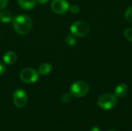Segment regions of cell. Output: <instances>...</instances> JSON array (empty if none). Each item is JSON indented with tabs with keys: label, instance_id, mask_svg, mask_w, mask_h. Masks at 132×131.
<instances>
[{
	"label": "cell",
	"instance_id": "ffe728a7",
	"mask_svg": "<svg viewBox=\"0 0 132 131\" xmlns=\"http://www.w3.org/2000/svg\"><path fill=\"white\" fill-rule=\"evenodd\" d=\"M50 0H36V2H38L40 5H45L49 2Z\"/></svg>",
	"mask_w": 132,
	"mask_h": 131
},
{
	"label": "cell",
	"instance_id": "44dd1931",
	"mask_svg": "<svg viewBox=\"0 0 132 131\" xmlns=\"http://www.w3.org/2000/svg\"><path fill=\"white\" fill-rule=\"evenodd\" d=\"M90 131H101V130L97 127H93L90 128Z\"/></svg>",
	"mask_w": 132,
	"mask_h": 131
},
{
	"label": "cell",
	"instance_id": "9c48e42d",
	"mask_svg": "<svg viewBox=\"0 0 132 131\" xmlns=\"http://www.w3.org/2000/svg\"><path fill=\"white\" fill-rule=\"evenodd\" d=\"M128 91V86L125 83H121L118 85L114 90V95L117 97H124L126 96Z\"/></svg>",
	"mask_w": 132,
	"mask_h": 131
},
{
	"label": "cell",
	"instance_id": "7402d4cb",
	"mask_svg": "<svg viewBox=\"0 0 132 131\" xmlns=\"http://www.w3.org/2000/svg\"><path fill=\"white\" fill-rule=\"evenodd\" d=\"M108 131H116V130H108Z\"/></svg>",
	"mask_w": 132,
	"mask_h": 131
},
{
	"label": "cell",
	"instance_id": "e0dca14e",
	"mask_svg": "<svg viewBox=\"0 0 132 131\" xmlns=\"http://www.w3.org/2000/svg\"><path fill=\"white\" fill-rule=\"evenodd\" d=\"M69 10H70V11L71 12V13H73V14H78V13L80 12V7H79L78 5H73L70 6Z\"/></svg>",
	"mask_w": 132,
	"mask_h": 131
},
{
	"label": "cell",
	"instance_id": "30bf717a",
	"mask_svg": "<svg viewBox=\"0 0 132 131\" xmlns=\"http://www.w3.org/2000/svg\"><path fill=\"white\" fill-rule=\"evenodd\" d=\"M19 6L25 10H31L35 8L36 5V0H18Z\"/></svg>",
	"mask_w": 132,
	"mask_h": 131
},
{
	"label": "cell",
	"instance_id": "8fae6325",
	"mask_svg": "<svg viewBox=\"0 0 132 131\" xmlns=\"http://www.w3.org/2000/svg\"><path fill=\"white\" fill-rule=\"evenodd\" d=\"M52 69H53V66H52L50 63H45L41 64V65L39 66L38 73H39V74H40V75L46 76V75L50 73L51 71H52Z\"/></svg>",
	"mask_w": 132,
	"mask_h": 131
},
{
	"label": "cell",
	"instance_id": "277c9868",
	"mask_svg": "<svg viewBox=\"0 0 132 131\" xmlns=\"http://www.w3.org/2000/svg\"><path fill=\"white\" fill-rule=\"evenodd\" d=\"M90 32L89 25L83 21H77L70 26V32L76 37H84Z\"/></svg>",
	"mask_w": 132,
	"mask_h": 131
},
{
	"label": "cell",
	"instance_id": "8992f818",
	"mask_svg": "<svg viewBox=\"0 0 132 131\" xmlns=\"http://www.w3.org/2000/svg\"><path fill=\"white\" fill-rule=\"evenodd\" d=\"M13 103L16 107H24L28 101V96L26 92L22 89H17L13 93Z\"/></svg>",
	"mask_w": 132,
	"mask_h": 131
},
{
	"label": "cell",
	"instance_id": "6da1fadb",
	"mask_svg": "<svg viewBox=\"0 0 132 131\" xmlns=\"http://www.w3.org/2000/svg\"><path fill=\"white\" fill-rule=\"evenodd\" d=\"M32 19L26 15H19L12 19V26L15 31L20 34H27L32 29Z\"/></svg>",
	"mask_w": 132,
	"mask_h": 131
},
{
	"label": "cell",
	"instance_id": "ba28073f",
	"mask_svg": "<svg viewBox=\"0 0 132 131\" xmlns=\"http://www.w3.org/2000/svg\"><path fill=\"white\" fill-rule=\"evenodd\" d=\"M17 55L13 51H9L5 53L3 56V61L5 64L8 65H12L14 64L17 60Z\"/></svg>",
	"mask_w": 132,
	"mask_h": 131
},
{
	"label": "cell",
	"instance_id": "5b68a950",
	"mask_svg": "<svg viewBox=\"0 0 132 131\" xmlns=\"http://www.w3.org/2000/svg\"><path fill=\"white\" fill-rule=\"evenodd\" d=\"M39 73L33 68H25L20 73V79L26 83H34L39 80Z\"/></svg>",
	"mask_w": 132,
	"mask_h": 131
},
{
	"label": "cell",
	"instance_id": "d6986e66",
	"mask_svg": "<svg viewBox=\"0 0 132 131\" xmlns=\"http://www.w3.org/2000/svg\"><path fill=\"white\" fill-rule=\"evenodd\" d=\"M8 0H0V10L4 9L8 5Z\"/></svg>",
	"mask_w": 132,
	"mask_h": 131
},
{
	"label": "cell",
	"instance_id": "3957f363",
	"mask_svg": "<svg viewBox=\"0 0 132 131\" xmlns=\"http://www.w3.org/2000/svg\"><path fill=\"white\" fill-rule=\"evenodd\" d=\"M90 90V86L87 83L83 80L74 82L70 89V93L76 98H80L87 94Z\"/></svg>",
	"mask_w": 132,
	"mask_h": 131
},
{
	"label": "cell",
	"instance_id": "7a4b0ae2",
	"mask_svg": "<svg viewBox=\"0 0 132 131\" xmlns=\"http://www.w3.org/2000/svg\"><path fill=\"white\" fill-rule=\"evenodd\" d=\"M118 103V97L112 93L102 94L97 100L98 107L104 110H110L116 107Z\"/></svg>",
	"mask_w": 132,
	"mask_h": 131
},
{
	"label": "cell",
	"instance_id": "4fadbf2b",
	"mask_svg": "<svg viewBox=\"0 0 132 131\" xmlns=\"http://www.w3.org/2000/svg\"><path fill=\"white\" fill-rule=\"evenodd\" d=\"M66 43L70 46H73L77 43V39H75L74 36L73 35H68L66 37Z\"/></svg>",
	"mask_w": 132,
	"mask_h": 131
},
{
	"label": "cell",
	"instance_id": "7c38bea8",
	"mask_svg": "<svg viewBox=\"0 0 132 131\" xmlns=\"http://www.w3.org/2000/svg\"><path fill=\"white\" fill-rule=\"evenodd\" d=\"M13 19L12 14L9 10H3L0 12V21L3 23H9Z\"/></svg>",
	"mask_w": 132,
	"mask_h": 131
},
{
	"label": "cell",
	"instance_id": "2e32d148",
	"mask_svg": "<svg viewBox=\"0 0 132 131\" xmlns=\"http://www.w3.org/2000/svg\"><path fill=\"white\" fill-rule=\"evenodd\" d=\"M72 95L70 93H65L63 95L62 97V101L65 103H70L72 100Z\"/></svg>",
	"mask_w": 132,
	"mask_h": 131
},
{
	"label": "cell",
	"instance_id": "52a82bcc",
	"mask_svg": "<svg viewBox=\"0 0 132 131\" xmlns=\"http://www.w3.org/2000/svg\"><path fill=\"white\" fill-rule=\"evenodd\" d=\"M69 8L70 4L67 0H53L51 2V9L56 14H64Z\"/></svg>",
	"mask_w": 132,
	"mask_h": 131
},
{
	"label": "cell",
	"instance_id": "9a60e30c",
	"mask_svg": "<svg viewBox=\"0 0 132 131\" xmlns=\"http://www.w3.org/2000/svg\"><path fill=\"white\" fill-rule=\"evenodd\" d=\"M125 37L130 42H132V28H128L125 30L124 32Z\"/></svg>",
	"mask_w": 132,
	"mask_h": 131
},
{
	"label": "cell",
	"instance_id": "ac0fdd59",
	"mask_svg": "<svg viewBox=\"0 0 132 131\" xmlns=\"http://www.w3.org/2000/svg\"><path fill=\"white\" fill-rule=\"evenodd\" d=\"M6 71V66L4 63L0 62V76L3 75Z\"/></svg>",
	"mask_w": 132,
	"mask_h": 131
},
{
	"label": "cell",
	"instance_id": "5bb4252c",
	"mask_svg": "<svg viewBox=\"0 0 132 131\" xmlns=\"http://www.w3.org/2000/svg\"><path fill=\"white\" fill-rule=\"evenodd\" d=\"M125 17L126 19V20L129 22L132 23V5L128 7L125 13Z\"/></svg>",
	"mask_w": 132,
	"mask_h": 131
}]
</instances>
